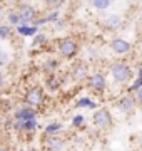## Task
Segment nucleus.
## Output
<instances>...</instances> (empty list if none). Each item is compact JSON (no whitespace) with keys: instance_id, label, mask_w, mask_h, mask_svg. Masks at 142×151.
Instances as JSON below:
<instances>
[{"instance_id":"obj_1","label":"nucleus","mask_w":142,"mask_h":151,"mask_svg":"<svg viewBox=\"0 0 142 151\" xmlns=\"http://www.w3.org/2000/svg\"><path fill=\"white\" fill-rule=\"evenodd\" d=\"M110 76H112V81L115 84H126L132 79V69L129 67V64H126L124 60H117L110 65Z\"/></svg>"},{"instance_id":"obj_2","label":"nucleus","mask_w":142,"mask_h":151,"mask_svg":"<svg viewBox=\"0 0 142 151\" xmlns=\"http://www.w3.org/2000/svg\"><path fill=\"white\" fill-rule=\"evenodd\" d=\"M25 106H30V108L33 109H37L40 108L42 104L45 103V92L42 87H38V86H32V87H28L27 91L23 92V99H22Z\"/></svg>"},{"instance_id":"obj_3","label":"nucleus","mask_w":142,"mask_h":151,"mask_svg":"<svg viewBox=\"0 0 142 151\" xmlns=\"http://www.w3.org/2000/svg\"><path fill=\"white\" fill-rule=\"evenodd\" d=\"M57 52L64 59H74L79 52V42L72 37H62L57 40Z\"/></svg>"},{"instance_id":"obj_4","label":"nucleus","mask_w":142,"mask_h":151,"mask_svg":"<svg viewBox=\"0 0 142 151\" xmlns=\"http://www.w3.org/2000/svg\"><path fill=\"white\" fill-rule=\"evenodd\" d=\"M92 124L95 128H99V129H109L112 126V114H110V111L105 108L95 109L92 114Z\"/></svg>"},{"instance_id":"obj_5","label":"nucleus","mask_w":142,"mask_h":151,"mask_svg":"<svg viewBox=\"0 0 142 151\" xmlns=\"http://www.w3.org/2000/svg\"><path fill=\"white\" fill-rule=\"evenodd\" d=\"M15 12L20 19V24H33V20L38 17L37 9L30 4H18L15 7Z\"/></svg>"},{"instance_id":"obj_6","label":"nucleus","mask_w":142,"mask_h":151,"mask_svg":"<svg viewBox=\"0 0 142 151\" xmlns=\"http://www.w3.org/2000/svg\"><path fill=\"white\" fill-rule=\"evenodd\" d=\"M42 150L44 151H67V141L59 134L45 136L42 139Z\"/></svg>"},{"instance_id":"obj_7","label":"nucleus","mask_w":142,"mask_h":151,"mask_svg":"<svg viewBox=\"0 0 142 151\" xmlns=\"http://www.w3.org/2000/svg\"><path fill=\"white\" fill-rule=\"evenodd\" d=\"M136 106H137V103H136V97L132 96V94H127V96H122L115 103V108L119 109L122 114H126V116H131L134 111H136Z\"/></svg>"},{"instance_id":"obj_8","label":"nucleus","mask_w":142,"mask_h":151,"mask_svg":"<svg viewBox=\"0 0 142 151\" xmlns=\"http://www.w3.org/2000/svg\"><path fill=\"white\" fill-rule=\"evenodd\" d=\"M12 118L17 119V121L35 119L37 118V109L30 108V106H25V104H20V106H17V108L12 111Z\"/></svg>"},{"instance_id":"obj_9","label":"nucleus","mask_w":142,"mask_h":151,"mask_svg":"<svg viewBox=\"0 0 142 151\" xmlns=\"http://www.w3.org/2000/svg\"><path fill=\"white\" fill-rule=\"evenodd\" d=\"M87 87L94 92H104L107 87V81H105V76L102 72H95V74L89 76L87 77Z\"/></svg>"},{"instance_id":"obj_10","label":"nucleus","mask_w":142,"mask_h":151,"mask_svg":"<svg viewBox=\"0 0 142 151\" xmlns=\"http://www.w3.org/2000/svg\"><path fill=\"white\" fill-rule=\"evenodd\" d=\"M110 49L114 50L115 54L126 55V54H129V52L132 50V44H131V42H127L126 39L117 37V39H114V40L110 42Z\"/></svg>"},{"instance_id":"obj_11","label":"nucleus","mask_w":142,"mask_h":151,"mask_svg":"<svg viewBox=\"0 0 142 151\" xmlns=\"http://www.w3.org/2000/svg\"><path fill=\"white\" fill-rule=\"evenodd\" d=\"M87 65L84 64V62H77L74 67L70 69V77L72 81L75 82H82L84 79H87Z\"/></svg>"},{"instance_id":"obj_12","label":"nucleus","mask_w":142,"mask_h":151,"mask_svg":"<svg viewBox=\"0 0 142 151\" xmlns=\"http://www.w3.org/2000/svg\"><path fill=\"white\" fill-rule=\"evenodd\" d=\"M38 32V27L32 25V24H18L15 27V34L22 35V37H33Z\"/></svg>"},{"instance_id":"obj_13","label":"nucleus","mask_w":142,"mask_h":151,"mask_svg":"<svg viewBox=\"0 0 142 151\" xmlns=\"http://www.w3.org/2000/svg\"><path fill=\"white\" fill-rule=\"evenodd\" d=\"M122 17L120 15H115V14H112V15L109 17H105V20H104V27L105 29H109V30H117V29L122 27Z\"/></svg>"},{"instance_id":"obj_14","label":"nucleus","mask_w":142,"mask_h":151,"mask_svg":"<svg viewBox=\"0 0 142 151\" xmlns=\"http://www.w3.org/2000/svg\"><path fill=\"white\" fill-rule=\"evenodd\" d=\"M59 59H55V57H47L44 60V64H42V70H44L45 74H55L57 69H59Z\"/></svg>"},{"instance_id":"obj_15","label":"nucleus","mask_w":142,"mask_h":151,"mask_svg":"<svg viewBox=\"0 0 142 151\" xmlns=\"http://www.w3.org/2000/svg\"><path fill=\"white\" fill-rule=\"evenodd\" d=\"M60 79L57 74H47V77H45V87H47V91L50 92H55L60 89Z\"/></svg>"},{"instance_id":"obj_16","label":"nucleus","mask_w":142,"mask_h":151,"mask_svg":"<svg viewBox=\"0 0 142 151\" xmlns=\"http://www.w3.org/2000/svg\"><path fill=\"white\" fill-rule=\"evenodd\" d=\"M47 42H49V37H47V34H44V32H40L38 30L35 35L32 37V49H42L44 45H47Z\"/></svg>"},{"instance_id":"obj_17","label":"nucleus","mask_w":142,"mask_h":151,"mask_svg":"<svg viewBox=\"0 0 142 151\" xmlns=\"http://www.w3.org/2000/svg\"><path fill=\"white\" fill-rule=\"evenodd\" d=\"M62 129H64V124L59 123V121H52V123H49L44 128V134L45 136H54V134H59Z\"/></svg>"},{"instance_id":"obj_18","label":"nucleus","mask_w":142,"mask_h":151,"mask_svg":"<svg viewBox=\"0 0 142 151\" xmlns=\"http://www.w3.org/2000/svg\"><path fill=\"white\" fill-rule=\"evenodd\" d=\"M77 109H97V103L92 101L90 97H79L75 101Z\"/></svg>"},{"instance_id":"obj_19","label":"nucleus","mask_w":142,"mask_h":151,"mask_svg":"<svg viewBox=\"0 0 142 151\" xmlns=\"http://www.w3.org/2000/svg\"><path fill=\"white\" fill-rule=\"evenodd\" d=\"M15 35V29L9 24H0V40H10Z\"/></svg>"},{"instance_id":"obj_20","label":"nucleus","mask_w":142,"mask_h":151,"mask_svg":"<svg viewBox=\"0 0 142 151\" xmlns=\"http://www.w3.org/2000/svg\"><path fill=\"white\" fill-rule=\"evenodd\" d=\"M5 24L12 25L13 29H15L17 25L20 24V19H18V15H17L15 9H12V10H7V15H5Z\"/></svg>"},{"instance_id":"obj_21","label":"nucleus","mask_w":142,"mask_h":151,"mask_svg":"<svg viewBox=\"0 0 142 151\" xmlns=\"http://www.w3.org/2000/svg\"><path fill=\"white\" fill-rule=\"evenodd\" d=\"M92 5L97 10H107L110 7V2L109 0H92Z\"/></svg>"},{"instance_id":"obj_22","label":"nucleus","mask_w":142,"mask_h":151,"mask_svg":"<svg viewBox=\"0 0 142 151\" xmlns=\"http://www.w3.org/2000/svg\"><path fill=\"white\" fill-rule=\"evenodd\" d=\"M7 65H10V54L0 49V67H7Z\"/></svg>"},{"instance_id":"obj_23","label":"nucleus","mask_w":142,"mask_h":151,"mask_svg":"<svg viewBox=\"0 0 142 151\" xmlns=\"http://www.w3.org/2000/svg\"><path fill=\"white\" fill-rule=\"evenodd\" d=\"M59 17H60V14H59V10L55 9V10H52L50 14H47V15L44 17V19H45V24H55V22L59 20Z\"/></svg>"},{"instance_id":"obj_24","label":"nucleus","mask_w":142,"mask_h":151,"mask_svg":"<svg viewBox=\"0 0 142 151\" xmlns=\"http://www.w3.org/2000/svg\"><path fill=\"white\" fill-rule=\"evenodd\" d=\"M84 123H85V118H84L82 114H75V116L72 118V126H74V128H82Z\"/></svg>"},{"instance_id":"obj_25","label":"nucleus","mask_w":142,"mask_h":151,"mask_svg":"<svg viewBox=\"0 0 142 151\" xmlns=\"http://www.w3.org/2000/svg\"><path fill=\"white\" fill-rule=\"evenodd\" d=\"M134 97H136V103L142 106V87H139V89L136 91V96Z\"/></svg>"},{"instance_id":"obj_26","label":"nucleus","mask_w":142,"mask_h":151,"mask_svg":"<svg viewBox=\"0 0 142 151\" xmlns=\"http://www.w3.org/2000/svg\"><path fill=\"white\" fill-rule=\"evenodd\" d=\"M44 4L49 7H60V0H44Z\"/></svg>"},{"instance_id":"obj_27","label":"nucleus","mask_w":142,"mask_h":151,"mask_svg":"<svg viewBox=\"0 0 142 151\" xmlns=\"http://www.w3.org/2000/svg\"><path fill=\"white\" fill-rule=\"evenodd\" d=\"M5 15H7V9L4 5H0V24L5 22Z\"/></svg>"},{"instance_id":"obj_28","label":"nucleus","mask_w":142,"mask_h":151,"mask_svg":"<svg viewBox=\"0 0 142 151\" xmlns=\"http://www.w3.org/2000/svg\"><path fill=\"white\" fill-rule=\"evenodd\" d=\"M0 151H12V148H10V145H9V143L0 141Z\"/></svg>"},{"instance_id":"obj_29","label":"nucleus","mask_w":142,"mask_h":151,"mask_svg":"<svg viewBox=\"0 0 142 151\" xmlns=\"http://www.w3.org/2000/svg\"><path fill=\"white\" fill-rule=\"evenodd\" d=\"M5 81H7L5 74H4V72H2V70H0V89H2V87L5 86Z\"/></svg>"},{"instance_id":"obj_30","label":"nucleus","mask_w":142,"mask_h":151,"mask_svg":"<svg viewBox=\"0 0 142 151\" xmlns=\"http://www.w3.org/2000/svg\"><path fill=\"white\" fill-rule=\"evenodd\" d=\"M18 151H37L35 148H22V150H18Z\"/></svg>"},{"instance_id":"obj_31","label":"nucleus","mask_w":142,"mask_h":151,"mask_svg":"<svg viewBox=\"0 0 142 151\" xmlns=\"http://www.w3.org/2000/svg\"><path fill=\"white\" fill-rule=\"evenodd\" d=\"M2 113H4V111H2V109H0V124L4 123V114H2Z\"/></svg>"},{"instance_id":"obj_32","label":"nucleus","mask_w":142,"mask_h":151,"mask_svg":"<svg viewBox=\"0 0 142 151\" xmlns=\"http://www.w3.org/2000/svg\"><path fill=\"white\" fill-rule=\"evenodd\" d=\"M139 19H141V24H142V14H141V17H139Z\"/></svg>"},{"instance_id":"obj_33","label":"nucleus","mask_w":142,"mask_h":151,"mask_svg":"<svg viewBox=\"0 0 142 151\" xmlns=\"http://www.w3.org/2000/svg\"><path fill=\"white\" fill-rule=\"evenodd\" d=\"M109 2H110V4H112V2H117V0H109Z\"/></svg>"},{"instance_id":"obj_34","label":"nucleus","mask_w":142,"mask_h":151,"mask_svg":"<svg viewBox=\"0 0 142 151\" xmlns=\"http://www.w3.org/2000/svg\"><path fill=\"white\" fill-rule=\"evenodd\" d=\"M0 2H2V0H0Z\"/></svg>"}]
</instances>
